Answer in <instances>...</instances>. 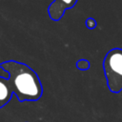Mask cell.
Segmentation results:
<instances>
[{
	"instance_id": "7a4b0ae2",
	"label": "cell",
	"mask_w": 122,
	"mask_h": 122,
	"mask_svg": "<svg viewBox=\"0 0 122 122\" xmlns=\"http://www.w3.org/2000/svg\"><path fill=\"white\" fill-rule=\"evenodd\" d=\"M103 70L109 90L113 93L122 91V49L110 50L103 60Z\"/></svg>"
},
{
	"instance_id": "8992f818",
	"label": "cell",
	"mask_w": 122,
	"mask_h": 122,
	"mask_svg": "<svg viewBox=\"0 0 122 122\" xmlns=\"http://www.w3.org/2000/svg\"><path fill=\"white\" fill-rule=\"evenodd\" d=\"M86 26L88 29L90 30H92L96 27V21L92 18V17H89L87 20H86Z\"/></svg>"
},
{
	"instance_id": "277c9868",
	"label": "cell",
	"mask_w": 122,
	"mask_h": 122,
	"mask_svg": "<svg viewBox=\"0 0 122 122\" xmlns=\"http://www.w3.org/2000/svg\"><path fill=\"white\" fill-rule=\"evenodd\" d=\"M13 90L10 80L0 76V109L5 107L11 99Z\"/></svg>"
},
{
	"instance_id": "3957f363",
	"label": "cell",
	"mask_w": 122,
	"mask_h": 122,
	"mask_svg": "<svg viewBox=\"0 0 122 122\" xmlns=\"http://www.w3.org/2000/svg\"><path fill=\"white\" fill-rule=\"evenodd\" d=\"M78 0H53L48 8V13L52 21H59L65 11L73 8Z\"/></svg>"
},
{
	"instance_id": "5b68a950",
	"label": "cell",
	"mask_w": 122,
	"mask_h": 122,
	"mask_svg": "<svg viewBox=\"0 0 122 122\" xmlns=\"http://www.w3.org/2000/svg\"><path fill=\"white\" fill-rule=\"evenodd\" d=\"M75 65H76V68L80 71H87L91 67V63L86 59H79Z\"/></svg>"
},
{
	"instance_id": "6da1fadb",
	"label": "cell",
	"mask_w": 122,
	"mask_h": 122,
	"mask_svg": "<svg viewBox=\"0 0 122 122\" xmlns=\"http://www.w3.org/2000/svg\"><path fill=\"white\" fill-rule=\"evenodd\" d=\"M0 68L9 74L13 93L19 102L37 101L43 94V86L37 73L27 64L15 60L0 63Z\"/></svg>"
}]
</instances>
